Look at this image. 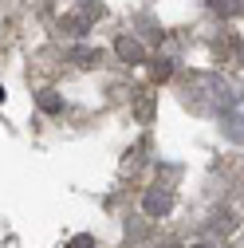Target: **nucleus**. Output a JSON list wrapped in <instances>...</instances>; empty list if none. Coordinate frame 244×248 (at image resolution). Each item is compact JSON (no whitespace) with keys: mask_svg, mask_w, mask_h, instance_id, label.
<instances>
[{"mask_svg":"<svg viewBox=\"0 0 244 248\" xmlns=\"http://www.w3.org/2000/svg\"><path fill=\"white\" fill-rule=\"evenodd\" d=\"M67 59H71V63H99V47H71L67 51Z\"/></svg>","mask_w":244,"mask_h":248,"instance_id":"nucleus-4","label":"nucleus"},{"mask_svg":"<svg viewBox=\"0 0 244 248\" xmlns=\"http://www.w3.org/2000/svg\"><path fill=\"white\" fill-rule=\"evenodd\" d=\"M193 248H209V244H193Z\"/></svg>","mask_w":244,"mask_h":248,"instance_id":"nucleus-7","label":"nucleus"},{"mask_svg":"<svg viewBox=\"0 0 244 248\" xmlns=\"http://www.w3.org/2000/svg\"><path fill=\"white\" fill-rule=\"evenodd\" d=\"M71 248H95V240H91V236H75Z\"/></svg>","mask_w":244,"mask_h":248,"instance_id":"nucleus-6","label":"nucleus"},{"mask_svg":"<svg viewBox=\"0 0 244 248\" xmlns=\"http://www.w3.org/2000/svg\"><path fill=\"white\" fill-rule=\"evenodd\" d=\"M225 134H229V138H236V142L244 138V95H240V99H232V103H229V110H225Z\"/></svg>","mask_w":244,"mask_h":248,"instance_id":"nucleus-2","label":"nucleus"},{"mask_svg":"<svg viewBox=\"0 0 244 248\" xmlns=\"http://www.w3.org/2000/svg\"><path fill=\"white\" fill-rule=\"evenodd\" d=\"M118 55H122V59H130V63H138V59H142V47H138L134 40L122 36V40H118Z\"/></svg>","mask_w":244,"mask_h":248,"instance_id":"nucleus-5","label":"nucleus"},{"mask_svg":"<svg viewBox=\"0 0 244 248\" xmlns=\"http://www.w3.org/2000/svg\"><path fill=\"white\" fill-rule=\"evenodd\" d=\"M142 209H146L150 217H166V213L173 209V193L166 189V185H150L146 197H142Z\"/></svg>","mask_w":244,"mask_h":248,"instance_id":"nucleus-1","label":"nucleus"},{"mask_svg":"<svg viewBox=\"0 0 244 248\" xmlns=\"http://www.w3.org/2000/svg\"><path fill=\"white\" fill-rule=\"evenodd\" d=\"M40 110L44 114H59V110H63V99H59V91H40Z\"/></svg>","mask_w":244,"mask_h":248,"instance_id":"nucleus-3","label":"nucleus"}]
</instances>
